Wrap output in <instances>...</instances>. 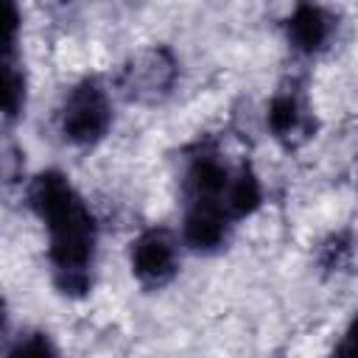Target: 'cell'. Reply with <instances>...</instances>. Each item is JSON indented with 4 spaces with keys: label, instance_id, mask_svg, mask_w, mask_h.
Listing matches in <instances>:
<instances>
[{
    "label": "cell",
    "instance_id": "obj_5",
    "mask_svg": "<svg viewBox=\"0 0 358 358\" xmlns=\"http://www.w3.org/2000/svg\"><path fill=\"white\" fill-rule=\"evenodd\" d=\"M288 39L302 53L324 48V42L330 39V17L313 3H299L288 20Z\"/></svg>",
    "mask_w": 358,
    "mask_h": 358
},
{
    "label": "cell",
    "instance_id": "obj_7",
    "mask_svg": "<svg viewBox=\"0 0 358 358\" xmlns=\"http://www.w3.org/2000/svg\"><path fill=\"white\" fill-rule=\"evenodd\" d=\"M302 120H305V112H302V103L288 95V92H280L274 95V101L268 103V126L277 137H291L302 129Z\"/></svg>",
    "mask_w": 358,
    "mask_h": 358
},
{
    "label": "cell",
    "instance_id": "obj_3",
    "mask_svg": "<svg viewBox=\"0 0 358 358\" xmlns=\"http://www.w3.org/2000/svg\"><path fill=\"white\" fill-rule=\"evenodd\" d=\"M131 271L145 285H162L176 274V243L165 229H145L131 243Z\"/></svg>",
    "mask_w": 358,
    "mask_h": 358
},
{
    "label": "cell",
    "instance_id": "obj_6",
    "mask_svg": "<svg viewBox=\"0 0 358 358\" xmlns=\"http://www.w3.org/2000/svg\"><path fill=\"white\" fill-rule=\"evenodd\" d=\"M260 196H263L260 193V182L249 168L232 171L229 182H227V193H224V204H227L232 221L255 213L260 207Z\"/></svg>",
    "mask_w": 358,
    "mask_h": 358
},
{
    "label": "cell",
    "instance_id": "obj_4",
    "mask_svg": "<svg viewBox=\"0 0 358 358\" xmlns=\"http://www.w3.org/2000/svg\"><path fill=\"white\" fill-rule=\"evenodd\" d=\"M229 221H232V215L227 213V207L221 201H187L182 235L193 249L210 252L227 241Z\"/></svg>",
    "mask_w": 358,
    "mask_h": 358
},
{
    "label": "cell",
    "instance_id": "obj_2",
    "mask_svg": "<svg viewBox=\"0 0 358 358\" xmlns=\"http://www.w3.org/2000/svg\"><path fill=\"white\" fill-rule=\"evenodd\" d=\"M112 123V106L106 90L84 78L70 90L62 106V134L76 145H92L98 143Z\"/></svg>",
    "mask_w": 358,
    "mask_h": 358
},
{
    "label": "cell",
    "instance_id": "obj_9",
    "mask_svg": "<svg viewBox=\"0 0 358 358\" xmlns=\"http://www.w3.org/2000/svg\"><path fill=\"white\" fill-rule=\"evenodd\" d=\"M338 352H350V355H358V316L350 322V327H347V333H344V341H341Z\"/></svg>",
    "mask_w": 358,
    "mask_h": 358
},
{
    "label": "cell",
    "instance_id": "obj_8",
    "mask_svg": "<svg viewBox=\"0 0 358 358\" xmlns=\"http://www.w3.org/2000/svg\"><path fill=\"white\" fill-rule=\"evenodd\" d=\"M22 73L14 70V64H6V92H3V103H6V115H17L22 106Z\"/></svg>",
    "mask_w": 358,
    "mask_h": 358
},
{
    "label": "cell",
    "instance_id": "obj_1",
    "mask_svg": "<svg viewBox=\"0 0 358 358\" xmlns=\"http://www.w3.org/2000/svg\"><path fill=\"white\" fill-rule=\"evenodd\" d=\"M34 213L45 221L48 252L64 291H84L90 282V263L98 243V227L81 196L73 190L64 173L45 171L28 190Z\"/></svg>",
    "mask_w": 358,
    "mask_h": 358
}]
</instances>
